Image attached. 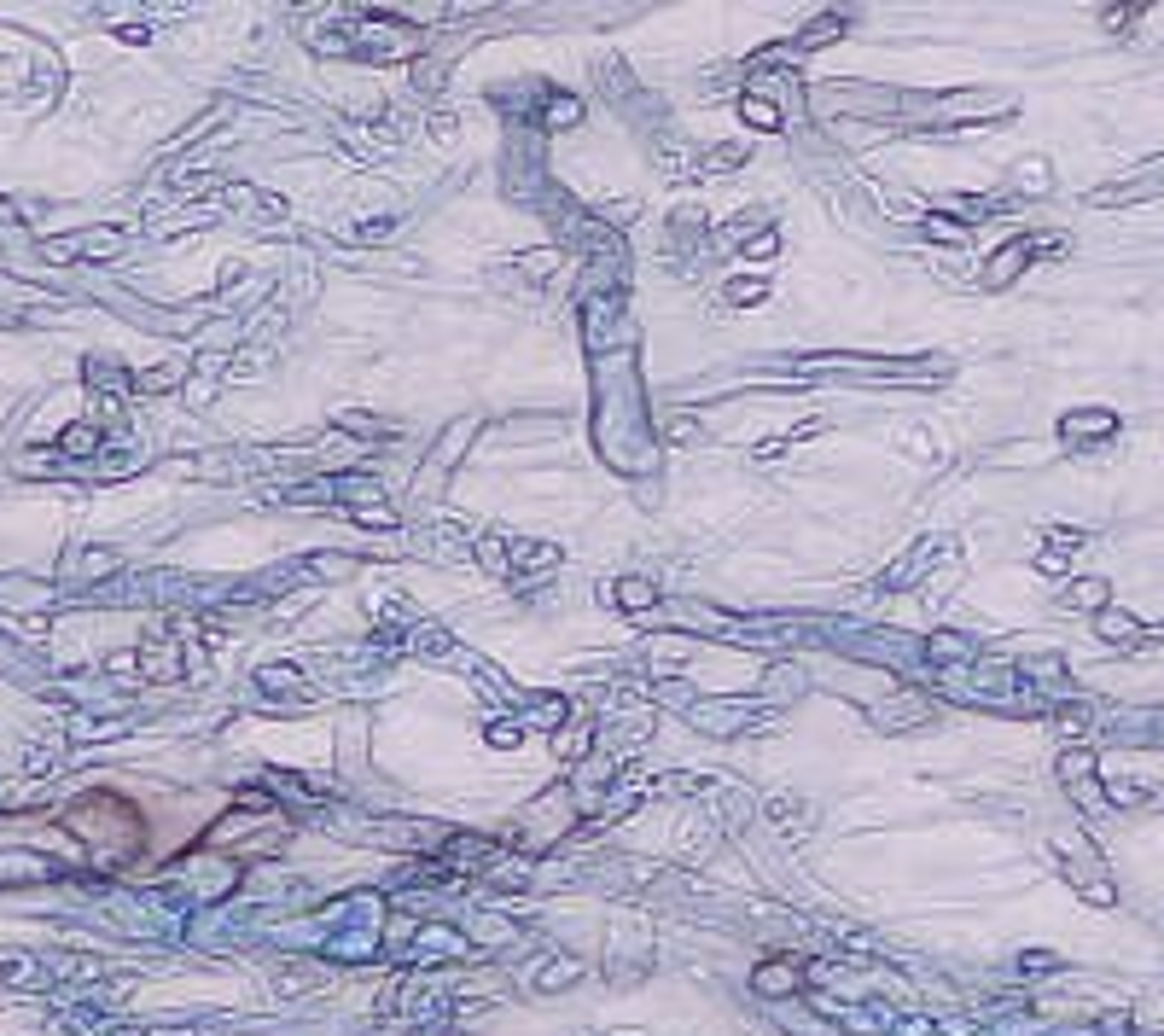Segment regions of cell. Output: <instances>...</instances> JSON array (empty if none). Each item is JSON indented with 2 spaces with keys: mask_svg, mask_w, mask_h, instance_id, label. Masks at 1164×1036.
Returning <instances> with one entry per match:
<instances>
[{
  "mask_svg": "<svg viewBox=\"0 0 1164 1036\" xmlns=\"http://www.w3.org/2000/svg\"><path fill=\"white\" fill-rule=\"evenodd\" d=\"M1059 774H1066V787H1072L1089 809H1107V798H1100V787H1094V757L1089 751H1072V757L1059 763Z\"/></svg>",
  "mask_w": 1164,
  "mask_h": 1036,
  "instance_id": "obj_1",
  "label": "cell"
},
{
  "mask_svg": "<svg viewBox=\"0 0 1164 1036\" xmlns=\"http://www.w3.org/2000/svg\"><path fill=\"white\" fill-rule=\"evenodd\" d=\"M1031 250H1037L1031 239H1013V245H1007L1002 256L990 263V274H985V280H990V286H1007V280H1013V274H1019L1025 263H1031Z\"/></svg>",
  "mask_w": 1164,
  "mask_h": 1036,
  "instance_id": "obj_2",
  "label": "cell"
},
{
  "mask_svg": "<svg viewBox=\"0 0 1164 1036\" xmlns=\"http://www.w3.org/2000/svg\"><path fill=\"white\" fill-rule=\"evenodd\" d=\"M576 979H583V961L559 955V961H548L536 979H530V990H536V996H548V990H559V984H576Z\"/></svg>",
  "mask_w": 1164,
  "mask_h": 1036,
  "instance_id": "obj_3",
  "label": "cell"
},
{
  "mask_svg": "<svg viewBox=\"0 0 1164 1036\" xmlns=\"http://www.w3.org/2000/svg\"><path fill=\"white\" fill-rule=\"evenodd\" d=\"M757 990H769V996H787V990H798V966H787V961H769V966H757Z\"/></svg>",
  "mask_w": 1164,
  "mask_h": 1036,
  "instance_id": "obj_4",
  "label": "cell"
},
{
  "mask_svg": "<svg viewBox=\"0 0 1164 1036\" xmlns=\"http://www.w3.org/2000/svg\"><path fill=\"white\" fill-rule=\"evenodd\" d=\"M0 979H6V984H36V979H41V966L18 955V961H0Z\"/></svg>",
  "mask_w": 1164,
  "mask_h": 1036,
  "instance_id": "obj_5",
  "label": "cell"
},
{
  "mask_svg": "<svg viewBox=\"0 0 1164 1036\" xmlns=\"http://www.w3.org/2000/svg\"><path fill=\"white\" fill-rule=\"evenodd\" d=\"M1100 629H1107L1112 641H1135V617H1124V611H1107V617H1100Z\"/></svg>",
  "mask_w": 1164,
  "mask_h": 1036,
  "instance_id": "obj_6",
  "label": "cell"
},
{
  "mask_svg": "<svg viewBox=\"0 0 1164 1036\" xmlns=\"http://www.w3.org/2000/svg\"><path fill=\"white\" fill-rule=\"evenodd\" d=\"M931 659H967V641H961V635H937V641H931Z\"/></svg>",
  "mask_w": 1164,
  "mask_h": 1036,
  "instance_id": "obj_7",
  "label": "cell"
},
{
  "mask_svg": "<svg viewBox=\"0 0 1164 1036\" xmlns=\"http://www.w3.org/2000/svg\"><path fill=\"white\" fill-rule=\"evenodd\" d=\"M652 594H658L652 583H624V589H617V600H624V606H646Z\"/></svg>",
  "mask_w": 1164,
  "mask_h": 1036,
  "instance_id": "obj_8",
  "label": "cell"
},
{
  "mask_svg": "<svg viewBox=\"0 0 1164 1036\" xmlns=\"http://www.w3.org/2000/svg\"><path fill=\"white\" fill-rule=\"evenodd\" d=\"M746 117H752L757 128H774V123H780V117H774V106H769V99H746Z\"/></svg>",
  "mask_w": 1164,
  "mask_h": 1036,
  "instance_id": "obj_9",
  "label": "cell"
},
{
  "mask_svg": "<svg viewBox=\"0 0 1164 1036\" xmlns=\"http://www.w3.org/2000/svg\"><path fill=\"white\" fill-rule=\"evenodd\" d=\"M1066 431H1112V413H1089V420H1066Z\"/></svg>",
  "mask_w": 1164,
  "mask_h": 1036,
  "instance_id": "obj_10",
  "label": "cell"
},
{
  "mask_svg": "<svg viewBox=\"0 0 1164 1036\" xmlns=\"http://www.w3.org/2000/svg\"><path fill=\"white\" fill-rule=\"evenodd\" d=\"M931 239H955V245H961V239H967V228H955V222H931Z\"/></svg>",
  "mask_w": 1164,
  "mask_h": 1036,
  "instance_id": "obj_11",
  "label": "cell"
},
{
  "mask_svg": "<svg viewBox=\"0 0 1164 1036\" xmlns=\"http://www.w3.org/2000/svg\"><path fill=\"white\" fill-rule=\"evenodd\" d=\"M896 1036H931V1025H926V1019H902V1025H896Z\"/></svg>",
  "mask_w": 1164,
  "mask_h": 1036,
  "instance_id": "obj_12",
  "label": "cell"
}]
</instances>
